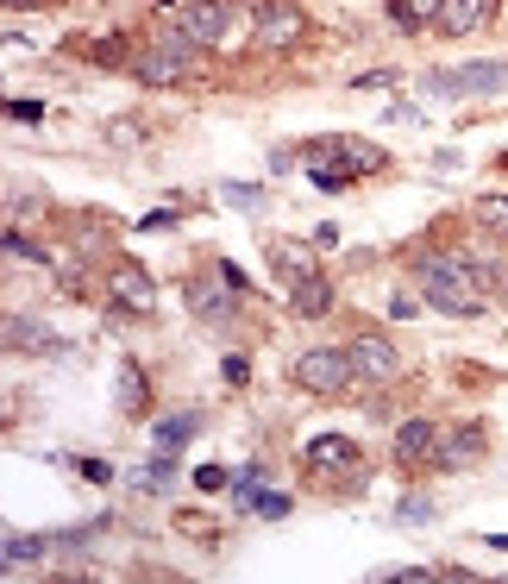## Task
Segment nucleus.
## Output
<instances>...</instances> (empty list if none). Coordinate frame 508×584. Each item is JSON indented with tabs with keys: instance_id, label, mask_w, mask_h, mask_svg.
Instances as JSON below:
<instances>
[{
	"instance_id": "nucleus-25",
	"label": "nucleus",
	"mask_w": 508,
	"mask_h": 584,
	"mask_svg": "<svg viewBox=\"0 0 508 584\" xmlns=\"http://www.w3.org/2000/svg\"><path fill=\"white\" fill-rule=\"evenodd\" d=\"M88 57H95L101 70H120V63L132 70V57H126V38H95V51H88Z\"/></svg>"
},
{
	"instance_id": "nucleus-15",
	"label": "nucleus",
	"mask_w": 508,
	"mask_h": 584,
	"mask_svg": "<svg viewBox=\"0 0 508 584\" xmlns=\"http://www.w3.org/2000/svg\"><path fill=\"white\" fill-rule=\"evenodd\" d=\"M45 553H57L51 534H7V540H0V559H7V565H38Z\"/></svg>"
},
{
	"instance_id": "nucleus-5",
	"label": "nucleus",
	"mask_w": 508,
	"mask_h": 584,
	"mask_svg": "<svg viewBox=\"0 0 508 584\" xmlns=\"http://www.w3.org/2000/svg\"><path fill=\"white\" fill-rule=\"evenodd\" d=\"M508 82V63L489 57V63H458V70H433L427 95H496Z\"/></svg>"
},
{
	"instance_id": "nucleus-3",
	"label": "nucleus",
	"mask_w": 508,
	"mask_h": 584,
	"mask_svg": "<svg viewBox=\"0 0 508 584\" xmlns=\"http://www.w3.org/2000/svg\"><path fill=\"white\" fill-rule=\"evenodd\" d=\"M195 63H202V45H189L182 32H170L164 45H152V51L132 57V76L145 82V88H170V82H182Z\"/></svg>"
},
{
	"instance_id": "nucleus-36",
	"label": "nucleus",
	"mask_w": 508,
	"mask_h": 584,
	"mask_svg": "<svg viewBox=\"0 0 508 584\" xmlns=\"http://www.w3.org/2000/svg\"><path fill=\"white\" fill-rule=\"evenodd\" d=\"M396 82V70H371V76H358V88H389Z\"/></svg>"
},
{
	"instance_id": "nucleus-27",
	"label": "nucleus",
	"mask_w": 508,
	"mask_h": 584,
	"mask_svg": "<svg viewBox=\"0 0 508 584\" xmlns=\"http://www.w3.org/2000/svg\"><path fill=\"white\" fill-rule=\"evenodd\" d=\"M0 246H7L13 258H26V264H45V258H51V252H38V246H32L26 233H13V227H7V239H0Z\"/></svg>"
},
{
	"instance_id": "nucleus-37",
	"label": "nucleus",
	"mask_w": 508,
	"mask_h": 584,
	"mask_svg": "<svg viewBox=\"0 0 508 584\" xmlns=\"http://www.w3.org/2000/svg\"><path fill=\"white\" fill-rule=\"evenodd\" d=\"M7 7H51V0H7Z\"/></svg>"
},
{
	"instance_id": "nucleus-29",
	"label": "nucleus",
	"mask_w": 508,
	"mask_h": 584,
	"mask_svg": "<svg viewBox=\"0 0 508 584\" xmlns=\"http://www.w3.org/2000/svg\"><path fill=\"white\" fill-rule=\"evenodd\" d=\"M76 472L88 484H113V465H107V458H76Z\"/></svg>"
},
{
	"instance_id": "nucleus-19",
	"label": "nucleus",
	"mask_w": 508,
	"mask_h": 584,
	"mask_svg": "<svg viewBox=\"0 0 508 584\" xmlns=\"http://www.w3.org/2000/svg\"><path fill=\"white\" fill-rule=\"evenodd\" d=\"M270 258H277V271H282L289 283L314 271V258H307V246H295V239H277V246H270Z\"/></svg>"
},
{
	"instance_id": "nucleus-31",
	"label": "nucleus",
	"mask_w": 508,
	"mask_h": 584,
	"mask_svg": "<svg viewBox=\"0 0 508 584\" xmlns=\"http://www.w3.org/2000/svg\"><path fill=\"white\" fill-rule=\"evenodd\" d=\"M307 177H314V189H327V195H339V189H346V170H307Z\"/></svg>"
},
{
	"instance_id": "nucleus-14",
	"label": "nucleus",
	"mask_w": 508,
	"mask_h": 584,
	"mask_svg": "<svg viewBox=\"0 0 508 584\" xmlns=\"http://www.w3.org/2000/svg\"><path fill=\"white\" fill-rule=\"evenodd\" d=\"M113 383H120V408H126L132 421H138V415H152V383H145V371H138L132 358L120 365V378H113Z\"/></svg>"
},
{
	"instance_id": "nucleus-11",
	"label": "nucleus",
	"mask_w": 508,
	"mask_h": 584,
	"mask_svg": "<svg viewBox=\"0 0 508 584\" xmlns=\"http://www.w3.org/2000/svg\"><path fill=\"white\" fill-rule=\"evenodd\" d=\"M7 353H63V339H57L45 321H32V314H13V321H7Z\"/></svg>"
},
{
	"instance_id": "nucleus-2",
	"label": "nucleus",
	"mask_w": 508,
	"mask_h": 584,
	"mask_svg": "<svg viewBox=\"0 0 508 584\" xmlns=\"http://www.w3.org/2000/svg\"><path fill=\"white\" fill-rule=\"evenodd\" d=\"M289 378L302 383V390H314V396H346L352 390V353L346 346H307L295 365H289Z\"/></svg>"
},
{
	"instance_id": "nucleus-32",
	"label": "nucleus",
	"mask_w": 508,
	"mask_h": 584,
	"mask_svg": "<svg viewBox=\"0 0 508 584\" xmlns=\"http://www.w3.org/2000/svg\"><path fill=\"white\" fill-rule=\"evenodd\" d=\"M227 472H220V465H202V472H195V490H227Z\"/></svg>"
},
{
	"instance_id": "nucleus-38",
	"label": "nucleus",
	"mask_w": 508,
	"mask_h": 584,
	"mask_svg": "<svg viewBox=\"0 0 508 584\" xmlns=\"http://www.w3.org/2000/svg\"><path fill=\"white\" fill-rule=\"evenodd\" d=\"M157 7H170V0H157Z\"/></svg>"
},
{
	"instance_id": "nucleus-35",
	"label": "nucleus",
	"mask_w": 508,
	"mask_h": 584,
	"mask_svg": "<svg viewBox=\"0 0 508 584\" xmlns=\"http://www.w3.org/2000/svg\"><path fill=\"white\" fill-rule=\"evenodd\" d=\"M220 371H227V383H245V378H252V365H245V358H239V353H232L227 365H220Z\"/></svg>"
},
{
	"instance_id": "nucleus-21",
	"label": "nucleus",
	"mask_w": 508,
	"mask_h": 584,
	"mask_svg": "<svg viewBox=\"0 0 508 584\" xmlns=\"http://www.w3.org/2000/svg\"><path fill=\"white\" fill-rule=\"evenodd\" d=\"M170 478H177V453H164V446H157V458L138 472V490H164Z\"/></svg>"
},
{
	"instance_id": "nucleus-12",
	"label": "nucleus",
	"mask_w": 508,
	"mask_h": 584,
	"mask_svg": "<svg viewBox=\"0 0 508 584\" xmlns=\"http://www.w3.org/2000/svg\"><path fill=\"white\" fill-rule=\"evenodd\" d=\"M489 13H496V0H446L433 26L446 32V38H464V32H477L483 20H489Z\"/></svg>"
},
{
	"instance_id": "nucleus-13",
	"label": "nucleus",
	"mask_w": 508,
	"mask_h": 584,
	"mask_svg": "<svg viewBox=\"0 0 508 584\" xmlns=\"http://www.w3.org/2000/svg\"><path fill=\"white\" fill-rule=\"evenodd\" d=\"M289 308L295 314H307V321H320V314H332V283L320 277V271H307V277L289 283Z\"/></svg>"
},
{
	"instance_id": "nucleus-28",
	"label": "nucleus",
	"mask_w": 508,
	"mask_h": 584,
	"mask_svg": "<svg viewBox=\"0 0 508 584\" xmlns=\"http://www.w3.org/2000/svg\"><path fill=\"white\" fill-rule=\"evenodd\" d=\"M7 114L26 120V127H38V120H45V102H26V95H20V102H7Z\"/></svg>"
},
{
	"instance_id": "nucleus-10",
	"label": "nucleus",
	"mask_w": 508,
	"mask_h": 584,
	"mask_svg": "<svg viewBox=\"0 0 508 584\" xmlns=\"http://www.w3.org/2000/svg\"><path fill=\"white\" fill-rule=\"evenodd\" d=\"M307 472H358V446L346 433H314L307 440Z\"/></svg>"
},
{
	"instance_id": "nucleus-34",
	"label": "nucleus",
	"mask_w": 508,
	"mask_h": 584,
	"mask_svg": "<svg viewBox=\"0 0 508 584\" xmlns=\"http://www.w3.org/2000/svg\"><path fill=\"white\" fill-rule=\"evenodd\" d=\"M138 227H145V233H157V227H177V207H157V214H145Z\"/></svg>"
},
{
	"instance_id": "nucleus-26",
	"label": "nucleus",
	"mask_w": 508,
	"mask_h": 584,
	"mask_svg": "<svg viewBox=\"0 0 508 584\" xmlns=\"http://www.w3.org/2000/svg\"><path fill=\"white\" fill-rule=\"evenodd\" d=\"M396 522H408V528H427V522H433V503H427V497H402Z\"/></svg>"
},
{
	"instance_id": "nucleus-17",
	"label": "nucleus",
	"mask_w": 508,
	"mask_h": 584,
	"mask_svg": "<svg viewBox=\"0 0 508 584\" xmlns=\"http://www.w3.org/2000/svg\"><path fill=\"white\" fill-rule=\"evenodd\" d=\"M439 7L446 0H389V26H402V32H421L439 20Z\"/></svg>"
},
{
	"instance_id": "nucleus-30",
	"label": "nucleus",
	"mask_w": 508,
	"mask_h": 584,
	"mask_svg": "<svg viewBox=\"0 0 508 584\" xmlns=\"http://www.w3.org/2000/svg\"><path fill=\"white\" fill-rule=\"evenodd\" d=\"M414 314H421V302H414V296H402V289H396V296H389V321H414Z\"/></svg>"
},
{
	"instance_id": "nucleus-22",
	"label": "nucleus",
	"mask_w": 508,
	"mask_h": 584,
	"mask_svg": "<svg viewBox=\"0 0 508 584\" xmlns=\"http://www.w3.org/2000/svg\"><path fill=\"white\" fill-rule=\"evenodd\" d=\"M477 221L508 239V195H477Z\"/></svg>"
},
{
	"instance_id": "nucleus-24",
	"label": "nucleus",
	"mask_w": 508,
	"mask_h": 584,
	"mask_svg": "<svg viewBox=\"0 0 508 584\" xmlns=\"http://www.w3.org/2000/svg\"><path fill=\"white\" fill-rule=\"evenodd\" d=\"M245 509H252V515H264V522H282V515H289V509H295V503H289L282 490H257V497H252V503H245Z\"/></svg>"
},
{
	"instance_id": "nucleus-33",
	"label": "nucleus",
	"mask_w": 508,
	"mask_h": 584,
	"mask_svg": "<svg viewBox=\"0 0 508 584\" xmlns=\"http://www.w3.org/2000/svg\"><path fill=\"white\" fill-rule=\"evenodd\" d=\"M220 283H227L232 296H245V289H252V277H245V271H239V264H220Z\"/></svg>"
},
{
	"instance_id": "nucleus-20",
	"label": "nucleus",
	"mask_w": 508,
	"mask_h": 584,
	"mask_svg": "<svg viewBox=\"0 0 508 584\" xmlns=\"http://www.w3.org/2000/svg\"><path fill=\"white\" fill-rule=\"evenodd\" d=\"M189 308L207 314V321H227V314H232V302L220 296V289H207V283H189Z\"/></svg>"
},
{
	"instance_id": "nucleus-1",
	"label": "nucleus",
	"mask_w": 508,
	"mask_h": 584,
	"mask_svg": "<svg viewBox=\"0 0 508 584\" xmlns=\"http://www.w3.org/2000/svg\"><path fill=\"white\" fill-rule=\"evenodd\" d=\"M414 277H421V296H427L439 314H452V321H477V314H483V289H477V277H471L464 252L414 258Z\"/></svg>"
},
{
	"instance_id": "nucleus-16",
	"label": "nucleus",
	"mask_w": 508,
	"mask_h": 584,
	"mask_svg": "<svg viewBox=\"0 0 508 584\" xmlns=\"http://www.w3.org/2000/svg\"><path fill=\"white\" fill-rule=\"evenodd\" d=\"M433 446H439L433 421H402L396 428V458H433Z\"/></svg>"
},
{
	"instance_id": "nucleus-18",
	"label": "nucleus",
	"mask_w": 508,
	"mask_h": 584,
	"mask_svg": "<svg viewBox=\"0 0 508 584\" xmlns=\"http://www.w3.org/2000/svg\"><path fill=\"white\" fill-rule=\"evenodd\" d=\"M195 433H202V415L189 408V415H170V421H157V428H152V440L164 446V453H177V446H189Z\"/></svg>"
},
{
	"instance_id": "nucleus-6",
	"label": "nucleus",
	"mask_w": 508,
	"mask_h": 584,
	"mask_svg": "<svg viewBox=\"0 0 508 584\" xmlns=\"http://www.w3.org/2000/svg\"><path fill=\"white\" fill-rule=\"evenodd\" d=\"M227 20H232V7H227V0H189V7L177 13V32L189 38V45L214 51V45L227 38Z\"/></svg>"
},
{
	"instance_id": "nucleus-8",
	"label": "nucleus",
	"mask_w": 508,
	"mask_h": 584,
	"mask_svg": "<svg viewBox=\"0 0 508 584\" xmlns=\"http://www.w3.org/2000/svg\"><path fill=\"white\" fill-rule=\"evenodd\" d=\"M107 296L126 308V314H152V302H157V283L132 264V258H120L113 271H107Z\"/></svg>"
},
{
	"instance_id": "nucleus-9",
	"label": "nucleus",
	"mask_w": 508,
	"mask_h": 584,
	"mask_svg": "<svg viewBox=\"0 0 508 584\" xmlns=\"http://www.w3.org/2000/svg\"><path fill=\"white\" fill-rule=\"evenodd\" d=\"M477 458H483V428L439 433V446H433V465H439V472H464V465H477Z\"/></svg>"
},
{
	"instance_id": "nucleus-7",
	"label": "nucleus",
	"mask_w": 508,
	"mask_h": 584,
	"mask_svg": "<svg viewBox=\"0 0 508 584\" xmlns=\"http://www.w3.org/2000/svg\"><path fill=\"white\" fill-rule=\"evenodd\" d=\"M346 353H352V371H358V378H371V383L402 378V353H396V346H389L383 333H358Z\"/></svg>"
},
{
	"instance_id": "nucleus-4",
	"label": "nucleus",
	"mask_w": 508,
	"mask_h": 584,
	"mask_svg": "<svg viewBox=\"0 0 508 584\" xmlns=\"http://www.w3.org/2000/svg\"><path fill=\"white\" fill-rule=\"evenodd\" d=\"M252 38H257V51H295L307 38V13L295 0H257Z\"/></svg>"
},
{
	"instance_id": "nucleus-23",
	"label": "nucleus",
	"mask_w": 508,
	"mask_h": 584,
	"mask_svg": "<svg viewBox=\"0 0 508 584\" xmlns=\"http://www.w3.org/2000/svg\"><path fill=\"white\" fill-rule=\"evenodd\" d=\"M220 195H227L239 214H257V207H264V189H257V182H220Z\"/></svg>"
}]
</instances>
